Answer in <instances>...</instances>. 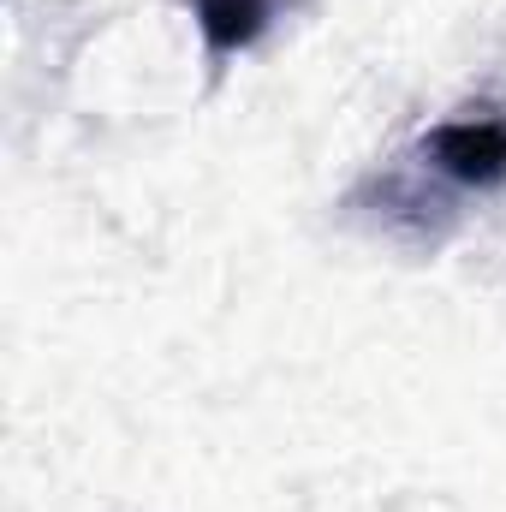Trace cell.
I'll return each instance as SVG.
<instances>
[{
    "instance_id": "6da1fadb",
    "label": "cell",
    "mask_w": 506,
    "mask_h": 512,
    "mask_svg": "<svg viewBox=\"0 0 506 512\" xmlns=\"http://www.w3.org/2000/svg\"><path fill=\"white\" fill-rule=\"evenodd\" d=\"M435 167H447L465 185L506 179V120H453L435 131Z\"/></svg>"
},
{
    "instance_id": "7a4b0ae2",
    "label": "cell",
    "mask_w": 506,
    "mask_h": 512,
    "mask_svg": "<svg viewBox=\"0 0 506 512\" xmlns=\"http://www.w3.org/2000/svg\"><path fill=\"white\" fill-rule=\"evenodd\" d=\"M268 18V0H203V30L215 48H245Z\"/></svg>"
}]
</instances>
